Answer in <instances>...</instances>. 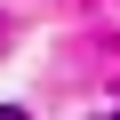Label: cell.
Masks as SVG:
<instances>
[{"label":"cell","mask_w":120,"mask_h":120,"mask_svg":"<svg viewBox=\"0 0 120 120\" xmlns=\"http://www.w3.org/2000/svg\"><path fill=\"white\" fill-rule=\"evenodd\" d=\"M0 120H24V112H16V104H0Z\"/></svg>","instance_id":"obj_1"}]
</instances>
